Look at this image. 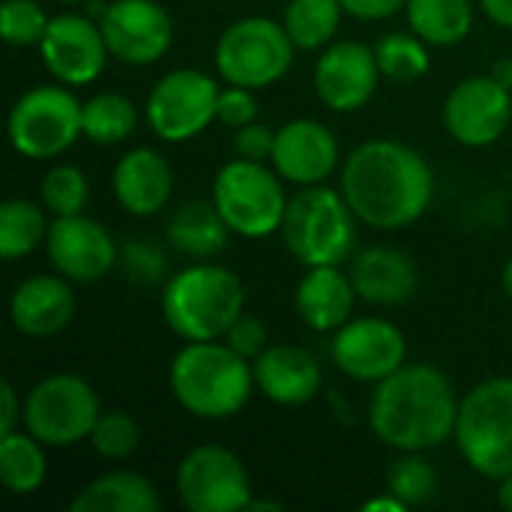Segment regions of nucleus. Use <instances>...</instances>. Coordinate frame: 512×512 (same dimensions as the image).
<instances>
[{
    "label": "nucleus",
    "instance_id": "37998d69",
    "mask_svg": "<svg viewBox=\"0 0 512 512\" xmlns=\"http://www.w3.org/2000/svg\"><path fill=\"white\" fill-rule=\"evenodd\" d=\"M480 9L492 24L512 30V0H480Z\"/></svg>",
    "mask_w": 512,
    "mask_h": 512
},
{
    "label": "nucleus",
    "instance_id": "0eeeda50",
    "mask_svg": "<svg viewBox=\"0 0 512 512\" xmlns=\"http://www.w3.org/2000/svg\"><path fill=\"white\" fill-rule=\"evenodd\" d=\"M210 198L231 234L243 240L279 234L291 201L285 195V180L270 162H252L240 156L216 171Z\"/></svg>",
    "mask_w": 512,
    "mask_h": 512
},
{
    "label": "nucleus",
    "instance_id": "09e8293b",
    "mask_svg": "<svg viewBox=\"0 0 512 512\" xmlns=\"http://www.w3.org/2000/svg\"><path fill=\"white\" fill-rule=\"evenodd\" d=\"M501 288H504V294L510 297L512 303V258L504 264V273H501Z\"/></svg>",
    "mask_w": 512,
    "mask_h": 512
},
{
    "label": "nucleus",
    "instance_id": "cd10ccee",
    "mask_svg": "<svg viewBox=\"0 0 512 512\" xmlns=\"http://www.w3.org/2000/svg\"><path fill=\"white\" fill-rule=\"evenodd\" d=\"M45 444L36 441L27 429L0 435V480L12 495H33L48 477Z\"/></svg>",
    "mask_w": 512,
    "mask_h": 512
},
{
    "label": "nucleus",
    "instance_id": "f704fd0d",
    "mask_svg": "<svg viewBox=\"0 0 512 512\" xmlns=\"http://www.w3.org/2000/svg\"><path fill=\"white\" fill-rule=\"evenodd\" d=\"M90 447L99 459L123 462L141 447V426L126 411H102L90 432Z\"/></svg>",
    "mask_w": 512,
    "mask_h": 512
},
{
    "label": "nucleus",
    "instance_id": "9d476101",
    "mask_svg": "<svg viewBox=\"0 0 512 512\" xmlns=\"http://www.w3.org/2000/svg\"><path fill=\"white\" fill-rule=\"evenodd\" d=\"M99 414V396L81 375L54 372L27 390L21 429H27L48 450H66L90 441Z\"/></svg>",
    "mask_w": 512,
    "mask_h": 512
},
{
    "label": "nucleus",
    "instance_id": "c756f323",
    "mask_svg": "<svg viewBox=\"0 0 512 512\" xmlns=\"http://www.w3.org/2000/svg\"><path fill=\"white\" fill-rule=\"evenodd\" d=\"M342 3L339 0H288L282 9V24L297 45V51H324L336 42L342 24Z\"/></svg>",
    "mask_w": 512,
    "mask_h": 512
},
{
    "label": "nucleus",
    "instance_id": "e433bc0d",
    "mask_svg": "<svg viewBox=\"0 0 512 512\" xmlns=\"http://www.w3.org/2000/svg\"><path fill=\"white\" fill-rule=\"evenodd\" d=\"M120 264L126 270V276L138 285H156L165 279L168 270V255L165 246L150 240V237H132L126 240V246L120 249Z\"/></svg>",
    "mask_w": 512,
    "mask_h": 512
},
{
    "label": "nucleus",
    "instance_id": "bb28decb",
    "mask_svg": "<svg viewBox=\"0 0 512 512\" xmlns=\"http://www.w3.org/2000/svg\"><path fill=\"white\" fill-rule=\"evenodd\" d=\"M408 27L432 48H450L468 39L474 27L471 0H408Z\"/></svg>",
    "mask_w": 512,
    "mask_h": 512
},
{
    "label": "nucleus",
    "instance_id": "7ed1b4c3",
    "mask_svg": "<svg viewBox=\"0 0 512 512\" xmlns=\"http://www.w3.org/2000/svg\"><path fill=\"white\" fill-rule=\"evenodd\" d=\"M168 387L174 402L198 420H228L258 390L252 360L222 339L186 342L168 366Z\"/></svg>",
    "mask_w": 512,
    "mask_h": 512
},
{
    "label": "nucleus",
    "instance_id": "c03bdc74",
    "mask_svg": "<svg viewBox=\"0 0 512 512\" xmlns=\"http://www.w3.org/2000/svg\"><path fill=\"white\" fill-rule=\"evenodd\" d=\"M363 512H405L408 510V504L399 498V495H393L390 489L384 492V495H375V498H369L363 507H360Z\"/></svg>",
    "mask_w": 512,
    "mask_h": 512
},
{
    "label": "nucleus",
    "instance_id": "2eb2a0df",
    "mask_svg": "<svg viewBox=\"0 0 512 512\" xmlns=\"http://www.w3.org/2000/svg\"><path fill=\"white\" fill-rule=\"evenodd\" d=\"M99 27L111 57L126 66H153L174 42V21L159 0H111Z\"/></svg>",
    "mask_w": 512,
    "mask_h": 512
},
{
    "label": "nucleus",
    "instance_id": "dca6fc26",
    "mask_svg": "<svg viewBox=\"0 0 512 512\" xmlns=\"http://www.w3.org/2000/svg\"><path fill=\"white\" fill-rule=\"evenodd\" d=\"M441 120L456 144L489 147L510 129L512 90L492 75H468L447 93Z\"/></svg>",
    "mask_w": 512,
    "mask_h": 512
},
{
    "label": "nucleus",
    "instance_id": "49530a36",
    "mask_svg": "<svg viewBox=\"0 0 512 512\" xmlns=\"http://www.w3.org/2000/svg\"><path fill=\"white\" fill-rule=\"evenodd\" d=\"M498 507H504L507 512H512V474L510 477H504V480H498Z\"/></svg>",
    "mask_w": 512,
    "mask_h": 512
},
{
    "label": "nucleus",
    "instance_id": "ea45409f",
    "mask_svg": "<svg viewBox=\"0 0 512 512\" xmlns=\"http://www.w3.org/2000/svg\"><path fill=\"white\" fill-rule=\"evenodd\" d=\"M222 342H228L237 354H243L246 360H255L270 342H267V327H264V321L258 318V315H249V312H243L231 327H228V333H225V339Z\"/></svg>",
    "mask_w": 512,
    "mask_h": 512
},
{
    "label": "nucleus",
    "instance_id": "c9c22d12",
    "mask_svg": "<svg viewBox=\"0 0 512 512\" xmlns=\"http://www.w3.org/2000/svg\"><path fill=\"white\" fill-rule=\"evenodd\" d=\"M48 12L36 0H3L0 3V36L12 48L39 45L48 30Z\"/></svg>",
    "mask_w": 512,
    "mask_h": 512
},
{
    "label": "nucleus",
    "instance_id": "58836bf2",
    "mask_svg": "<svg viewBox=\"0 0 512 512\" xmlns=\"http://www.w3.org/2000/svg\"><path fill=\"white\" fill-rule=\"evenodd\" d=\"M273 144H276V129L264 126V123H246L240 129H234L231 135V147L234 156L240 159H252V162H270L273 156Z\"/></svg>",
    "mask_w": 512,
    "mask_h": 512
},
{
    "label": "nucleus",
    "instance_id": "2f4dec72",
    "mask_svg": "<svg viewBox=\"0 0 512 512\" xmlns=\"http://www.w3.org/2000/svg\"><path fill=\"white\" fill-rule=\"evenodd\" d=\"M375 57L381 66V75L399 84H414L432 69L429 42L411 33H384L375 45Z\"/></svg>",
    "mask_w": 512,
    "mask_h": 512
},
{
    "label": "nucleus",
    "instance_id": "ddd939ff",
    "mask_svg": "<svg viewBox=\"0 0 512 512\" xmlns=\"http://www.w3.org/2000/svg\"><path fill=\"white\" fill-rule=\"evenodd\" d=\"M330 360L345 378L378 384L408 363V339L384 318H351L333 333Z\"/></svg>",
    "mask_w": 512,
    "mask_h": 512
},
{
    "label": "nucleus",
    "instance_id": "a18cd8bd",
    "mask_svg": "<svg viewBox=\"0 0 512 512\" xmlns=\"http://www.w3.org/2000/svg\"><path fill=\"white\" fill-rule=\"evenodd\" d=\"M495 81H501L507 90H512V57H501L495 66H492V72H489Z\"/></svg>",
    "mask_w": 512,
    "mask_h": 512
},
{
    "label": "nucleus",
    "instance_id": "f03ea898",
    "mask_svg": "<svg viewBox=\"0 0 512 512\" xmlns=\"http://www.w3.org/2000/svg\"><path fill=\"white\" fill-rule=\"evenodd\" d=\"M459 396L432 363H405L375 384L369 399L372 435L396 453H429L453 441Z\"/></svg>",
    "mask_w": 512,
    "mask_h": 512
},
{
    "label": "nucleus",
    "instance_id": "4be33fe9",
    "mask_svg": "<svg viewBox=\"0 0 512 512\" xmlns=\"http://www.w3.org/2000/svg\"><path fill=\"white\" fill-rule=\"evenodd\" d=\"M252 372L258 393H264V399L282 408L309 405L324 384L321 363L303 345H267L252 360Z\"/></svg>",
    "mask_w": 512,
    "mask_h": 512
},
{
    "label": "nucleus",
    "instance_id": "20e7f679",
    "mask_svg": "<svg viewBox=\"0 0 512 512\" xmlns=\"http://www.w3.org/2000/svg\"><path fill=\"white\" fill-rule=\"evenodd\" d=\"M243 312L246 288L240 276L213 261H195L177 270L162 288V318L183 342L225 339Z\"/></svg>",
    "mask_w": 512,
    "mask_h": 512
},
{
    "label": "nucleus",
    "instance_id": "72a5a7b5",
    "mask_svg": "<svg viewBox=\"0 0 512 512\" xmlns=\"http://www.w3.org/2000/svg\"><path fill=\"white\" fill-rule=\"evenodd\" d=\"M387 489L399 495L408 507L426 504L438 492V471L423 453H399L387 471Z\"/></svg>",
    "mask_w": 512,
    "mask_h": 512
},
{
    "label": "nucleus",
    "instance_id": "b1692460",
    "mask_svg": "<svg viewBox=\"0 0 512 512\" xmlns=\"http://www.w3.org/2000/svg\"><path fill=\"white\" fill-rule=\"evenodd\" d=\"M357 300L360 294L351 282V273L339 270V264L306 267L294 291V309L315 333H336L342 324H348L354 318Z\"/></svg>",
    "mask_w": 512,
    "mask_h": 512
},
{
    "label": "nucleus",
    "instance_id": "5701e85b",
    "mask_svg": "<svg viewBox=\"0 0 512 512\" xmlns=\"http://www.w3.org/2000/svg\"><path fill=\"white\" fill-rule=\"evenodd\" d=\"M351 282L363 303L372 306H405L414 300L420 273L411 255L393 246H366L351 258Z\"/></svg>",
    "mask_w": 512,
    "mask_h": 512
},
{
    "label": "nucleus",
    "instance_id": "1a4fd4ad",
    "mask_svg": "<svg viewBox=\"0 0 512 512\" xmlns=\"http://www.w3.org/2000/svg\"><path fill=\"white\" fill-rule=\"evenodd\" d=\"M78 96L66 84H39L15 99L9 108L6 132L18 156L48 162L63 156L78 138H84Z\"/></svg>",
    "mask_w": 512,
    "mask_h": 512
},
{
    "label": "nucleus",
    "instance_id": "f3484780",
    "mask_svg": "<svg viewBox=\"0 0 512 512\" xmlns=\"http://www.w3.org/2000/svg\"><path fill=\"white\" fill-rule=\"evenodd\" d=\"M45 252L51 267L75 285L105 279L120 261V249L111 231L84 213L54 216L45 237Z\"/></svg>",
    "mask_w": 512,
    "mask_h": 512
},
{
    "label": "nucleus",
    "instance_id": "c85d7f7f",
    "mask_svg": "<svg viewBox=\"0 0 512 512\" xmlns=\"http://www.w3.org/2000/svg\"><path fill=\"white\" fill-rule=\"evenodd\" d=\"M48 210L42 201L27 198H9L0 204V258L3 261H21L33 255L39 246H45L48 237Z\"/></svg>",
    "mask_w": 512,
    "mask_h": 512
},
{
    "label": "nucleus",
    "instance_id": "a878e982",
    "mask_svg": "<svg viewBox=\"0 0 512 512\" xmlns=\"http://www.w3.org/2000/svg\"><path fill=\"white\" fill-rule=\"evenodd\" d=\"M162 498L156 486L135 471H108L90 480L72 501L69 512H156Z\"/></svg>",
    "mask_w": 512,
    "mask_h": 512
},
{
    "label": "nucleus",
    "instance_id": "393cba45",
    "mask_svg": "<svg viewBox=\"0 0 512 512\" xmlns=\"http://www.w3.org/2000/svg\"><path fill=\"white\" fill-rule=\"evenodd\" d=\"M231 228L210 201H186L171 210L165 225V240L174 252L192 261H210L228 246Z\"/></svg>",
    "mask_w": 512,
    "mask_h": 512
},
{
    "label": "nucleus",
    "instance_id": "8fccbe9b",
    "mask_svg": "<svg viewBox=\"0 0 512 512\" xmlns=\"http://www.w3.org/2000/svg\"><path fill=\"white\" fill-rule=\"evenodd\" d=\"M54 3H63V6H75V3H87V0H54Z\"/></svg>",
    "mask_w": 512,
    "mask_h": 512
},
{
    "label": "nucleus",
    "instance_id": "aec40b11",
    "mask_svg": "<svg viewBox=\"0 0 512 512\" xmlns=\"http://www.w3.org/2000/svg\"><path fill=\"white\" fill-rule=\"evenodd\" d=\"M111 192L123 213L150 219L162 213L174 195V168L165 153L153 147H135L117 159L111 171Z\"/></svg>",
    "mask_w": 512,
    "mask_h": 512
},
{
    "label": "nucleus",
    "instance_id": "f257e3e1",
    "mask_svg": "<svg viewBox=\"0 0 512 512\" xmlns=\"http://www.w3.org/2000/svg\"><path fill=\"white\" fill-rule=\"evenodd\" d=\"M339 189L363 225L402 231L432 207L435 171L420 150L393 138H369L345 156Z\"/></svg>",
    "mask_w": 512,
    "mask_h": 512
},
{
    "label": "nucleus",
    "instance_id": "4468645a",
    "mask_svg": "<svg viewBox=\"0 0 512 512\" xmlns=\"http://www.w3.org/2000/svg\"><path fill=\"white\" fill-rule=\"evenodd\" d=\"M36 48H39L42 66L48 69V75L66 87L93 84L105 72V63L111 57L99 21L90 18L87 12L84 15H78V12L51 15L48 30Z\"/></svg>",
    "mask_w": 512,
    "mask_h": 512
},
{
    "label": "nucleus",
    "instance_id": "4c0bfd02",
    "mask_svg": "<svg viewBox=\"0 0 512 512\" xmlns=\"http://www.w3.org/2000/svg\"><path fill=\"white\" fill-rule=\"evenodd\" d=\"M216 120L222 126H228L231 132L246 126V123H255L258 120V99H255V90L249 87H237V84H225L222 93H219V114Z\"/></svg>",
    "mask_w": 512,
    "mask_h": 512
},
{
    "label": "nucleus",
    "instance_id": "6ab92c4d",
    "mask_svg": "<svg viewBox=\"0 0 512 512\" xmlns=\"http://www.w3.org/2000/svg\"><path fill=\"white\" fill-rule=\"evenodd\" d=\"M342 162L339 138L333 129L312 117L288 120L276 129V144L270 165L291 186H321L327 183Z\"/></svg>",
    "mask_w": 512,
    "mask_h": 512
},
{
    "label": "nucleus",
    "instance_id": "473e14b6",
    "mask_svg": "<svg viewBox=\"0 0 512 512\" xmlns=\"http://www.w3.org/2000/svg\"><path fill=\"white\" fill-rule=\"evenodd\" d=\"M39 201L51 216H72L84 213L90 201L87 174L78 165H54L39 180Z\"/></svg>",
    "mask_w": 512,
    "mask_h": 512
},
{
    "label": "nucleus",
    "instance_id": "6e6552de",
    "mask_svg": "<svg viewBox=\"0 0 512 512\" xmlns=\"http://www.w3.org/2000/svg\"><path fill=\"white\" fill-rule=\"evenodd\" d=\"M297 45L276 18L249 15L222 30L216 39L213 63L225 84L261 90L282 81L294 63Z\"/></svg>",
    "mask_w": 512,
    "mask_h": 512
},
{
    "label": "nucleus",
    "instance_id": "9b49d317",
    "mask_svg": "<svg viewBox=\"0 0 512 512\" xmlns=\"http://www.w3.org/2000/svg\"><path fill=\"white\" fill-rule=\"evenodd\" d=\"M219 93V81L201 69H174L162 75L144 102L150 132L168 144L198 138L219 114Z\"/></svg>",
    "mask_w": 512,
    "mask_h": 512
},
{
    "label": "nucleus",
    "instance_id": "7c9ffc66",
    "mask_svg": "<svg viewBox=\"0 0 512 512\" xmlns=\"http://www.w3.org/2000/svg\"><path fill=\"white\" fill-rule=\"evenodd\" d=\"M81 126H84L87 141L111 147V144L126 141L138 129V108L129 96L105 90V93H96L93 99L84 102Z\"/></svg>",
    "mask_w": 512,
    "mask_h": 512
},
{
    "label": "nucleus",
    "instance_id": "de8ad7c7",
    "mask_svg": "<svg viewBox=\"0 0 512 512\" xmlns=\"http://www.w3.org/2000/svg\"><path fill=\"white\" fill-rule=\"evenodd\" d=\"M246 510H252V512H282V504H279V501H267V498H264V501H255V498H252Z\"/></svg>",
    "mask_w": 512,
    "mask_h": 512
},
{
    "label": "nucleus",
    "instance_id": "39448f33",
    "mask_svg": "<svg viewBox=\"0 0 512 512\" xmlns=\"http://www.w3.org/2000/svg\"><path fill=\"white\" fill-rule=\"evenodd\" d=\"M357 222L360 219L354 216L342 189L321 183L303 186L297 195H291L279 234L285 249L303 267H342L357 246Z\"/></svg>",
    "mask_w": 512,
    "mask_h": 512
},
{
    "label": "nucleus",
    "instance_id": "f8f14e48",
    "mask_svg": "<svg viewBox=\"0 0 512 512\" xmlns=\"http://www.w3.org/2000/svg\"><path fill=\"white\" fill-rule=\"evenodd\" d=\"M177 498L189 512H240L252 501V477L228 447L201 444L177 465Z\"/></svg>",
    "mask_w": 512,
    "mask_h": 512
},
{
    "label": "nucleus",
    "instance_id": "412c9836",
    "mask_svg": "<svg viewBox=\"0 0 512 512\" xmlns=\"http://www.w3.org/2000/svg\"><path fill=\"white\" fill-rule=\"evenodd\" d=\"M75 282L54 273L27 276L9 297V321L27 339H51L75 318Z\"/></svg>",
    "mask_w": 512,
    "mask_h": 512
},
{
    "label": "nucleus",
    "instance_id": "a211bd4d",
    "mask_svg": "<svg viewBox=\"0 0 512 512\" xmlns=\"http://www.w3.org/2000/svg\"><path fill=\"white\" fill-rule=\"evenodd\" d=\"M381 78L384 75H381L375 48L354 42V39L330 42L315 60V72H312L318 99L336 114H351V111L366 108Z\"/></svg>",
    "mask_w": 512,
    "mask_h": 512
},
{
    "label": "nucleus",
    "instance_id": "423d86ee",
    "mask_svg": "<svg viewBox=\"0 0 512 512\" xmlns=\"http://www.w3.org/2000/svg\"><path fill=\"white\" fill-rule=\"evenodd\" d=\"M465 465L486 477L512 474V378H489L471 387L459 402L453 435Z\"/></svg>",
    "mask_w": 512,
    "mask_h": 512
},
{
    "label": "nucleus",
    "instance_id": "79ce46f5",
    "mask_svg": "<svg viewBox=\"0 0 512 512\" xmlns=\"http://www.w3.org/2000/svg\"><path fill=\"white\" fill-rule=\"evenodd\" d=\"M21 414H24V399L9 381H3L0 384V435L21 429Z\"/></svg>",
    "mask_w": 512,
    "mask_h": 512
},
{
    "label": "nucleus",
    "instance_id": "a19ab883",
    "mask_svg": "<svg viewBox=\"0 0 512 512\" xmlns=\"http://www.w3.org/2000/svg\"><path fill=\"white\" fill-rule=\"evenodd\" d=\"M345 15L360 18V21H384L393 18L396 12L405 9L408 0H339Z\"/></svg>",
    "mask_w": 512,
    "mask_h": 512
}]
</instances>
